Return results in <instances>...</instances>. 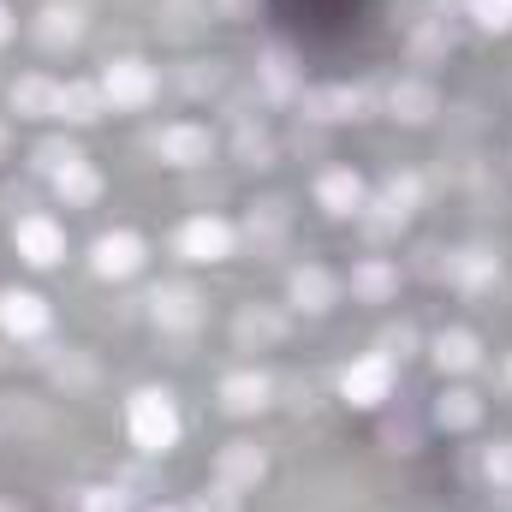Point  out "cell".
Masks as SVG:
<instances>
[{"label":"cell","mask_w":512,"mask_h":512,"mask_svg":"<svg viewBox=\"0 0 512 512\" xmlns=\"http://www.w3.org/2000/svg\"><path fill=\"white\" fill-rule=\"evenodd\" d=\"M126 429L131 441L143 447V453H167V447H179V405H173V393H161V387H137L126 405Z\"/></svg>","instance_id":"1"},{"label":"cell","mask_w":512,"mask_h":512,"mask_svg":"<svg viewBox=\"0 0 512 512\" xmlns=\"http://www.w3.org/2000/svg\"><path fill=\"white\" fill-rule=\"evenodd\" d=\"M203 316H209V298H203L197 286L167 280V286L149 292V322H155L161 334H191V328H203Z\"/></svg>","instance_id":"2"},{"label":"cell","mask_w":512,"mask_h":512,"mask_svg":"<svg viewBox=\"0 0 512 512\" xmlns=\"http://www.w3.org/2000/svg\"><path fill=\"white\" fill-rule=\"evenodd\" d=\"M239 245V233L221 221V215H191L179 233H173V251L185 256V262H227Z\"/></svg>","instance_id":"3"},{"label":"cell","mask_w":512,"mask_h":512,"mask_svg":"<svg viewBox=\"0 0 512 512\" xmlns=\"http://www.w3.org/2000/svg\"><path fill=\"white\" fill-rule=\"evenodd\" d=\"M102 96H108V108H149L155 102V90H161V78H155V66H143V60H114L102 78Z\"/></svg>","instance_id":"4"},{"label":"cell","mask_w":512,"mask_h":512,"mask_svg":"<svg viewBox=\"0 0 512 512\" xmlns=\"http://www.w3.org/2000/svg\"><path fill=\"white\" fill-rule=\"evenodd\" d=\"M387 393H393V358L387 352H370V358H358V364H346V376H340V399L346 405H382Z\"/></svg>","instance_id":"5"},{"label":"cell","mask_w":512,"mask_h":512,"mask_svg":"<svg viewBox=\"0 0 512 512\" xmlns=\"http://www.w3.org/2000/svg\"><path fill=\"white\" fill-rule=\"evenodd\" d=\"M12 245H18V256H24L30 268H54V262L66 256V233H60V221H48V215H18V221H12Z\"/></svg>","instance_id":"6"},{"label":"cell","mask_w":512,"mask_h":512,"mask_svg":"<svg viewBox=\"0 0 512 512\" xmlns=\"http://www.w3.org/2000/svg\"><path fill=\"white\" fill-rule=\"evenodd\" d=\"M155 155L167 161V167H203V161H215V131L209 126H161L155 131Z\"/></svg>","instance_id":"7"},{"label":"cell","mask_w":512,"mask_h":512,"mask_svg":"<svg viewBox=\"0 0 512 512\" xmlns=\"http://www.w3.org/2000/svg\"><path fill=\"white\" fill-rule=\"evenodd\" d=\"M298 102H304V114H310V120L340 126V120H364L370 90H358V84H322V90H304Z\"/></svg>","instance_id":"8"},{"label":"cell","mask_w":512,"mask_h":512,"mask_svg":"<svg viewBox=\"0 0 512 512\" xmlns=\"http://www.w3.org/2000/svg\"><path fill=\"white\" fill-rule=\"evenodd\" d=\"M417 203H423V179H417V173H387L382 191H376V221H370V233H393L399 221H411Z\"/></svg>","instance_id":"9"},{"label":"cell","mask_w":512,"mask_h":512,"mask_svg":"<svg viewBox=\"0 0 512 512\" xmlns=\"http://www.w3.org/2000/svg\"><path fill=\"white\" fill-rule=\"evenodd\" d=\"M0 334H12V340H42V334H48V304H42L36 292L6 286V292H0Z\"/></svg>","instance_id":"10"},{"label":"cell","mask_w":512,"mask_h":512,"mask_svg":"<svg viewBox=\"0 0 512 512\" xmlns=\"http://www.w3.org/2000/svg\"><path fill=\"white\" fill-rule=\"evenodd\" d=\"M262 471H268V459H262L256 441H227V447L215 453V483H227V489H239V495L262 483Z\"/></svg>","instance_id":"11"},{"label":"cell","mask_w":512,"mask_h":512,"mask_svg":"<svg viewBox=\"0 0 512 512\" xmlns=\"http://www.w3.org/2000/svg\"><path fill=\"white\" fill-rule=\"evenodd\" d=\"M292 304H298L304 316H328V310L340 304V280H334L322 262H304V268H292Z\"/></svg>","instance_id":"12"},{"label":"cell","mask_w":512,"mask_h":512,"mask_svg":"<svg viewBox=\"0 0 512 512\" xmlns=\"http://www.w3.org/2000/svg\"><path fill=\"white\" fill-rule=\"evenodd\" d=\"M90 268L102 274V280H126L143 268V239L137 233H102L96 239V251H90Z\"/></svg>","instance_id":"13"},{"label":"cell","mask_w":512,"mask_h":512,"mask_svg":"<svg viewBox=\"0 0 512 512\" xmlns=\"http://www.w3.org/2000/svg\"><path fill=\"white\" fill-rule=\"evenodd\" d=\"M447 280H453L459 292H489V286L501 280V256L483 251V245H465V251L447 256Z\"/></svg>","instance_id":"14"},{"label":"cell","mask_w":512,"mask_h":512,"mask_svg":"<svg viewBox=\"0 0 512 512\" xmlns=\"http://www.w3.org/2000/svg\"><path fill=\"white\" fill-rule=\"evenodd\" d=\"M221 405H227L233 417H256V411L274 405V382H268L262 370H233V376L221 382Z\"/></svg>","instance_id":"15"},{"label":"cell","mask_w":512,"mask_h":512,"mask_svg":"<svg viewBox=\"0 0 512 512\" xmlns=\"http://www.w3.org/2000/svg\"><path fill=\"white\" fill-rule=\"evenodd\" d=\"M435 108H441V96H435V84H423V78H399V84L387 90V114L405 120V126H429Z\"/></svg>","instance_id":"16"},{"label":"cell","mask_w":512,"mask_h":512,"mask_svg":"<svg viewBox=\"0 0 512 512\" xmlns=\"http://www.w3.org/2000/svg\"><path fill=\"white\" fill-rule=\"evenodd\" d=\"M316 203H322L334 221L364 215V179H358L352 167H334V173H322V179H316Z\"/></svg>","instance_id":"17"},{"label":"cell","mask_w":512,"mask_h":512,"mask_svg":"<svg viewBox=\"0 0 512 512\" xmlns=\"http://www.w3.org/2000/svg\"><path fill=\"white\" fill-rule=\"evenodd\" d=\"M346 286H352L358 304H387V298L399 292V268H393L387 256H364V262H352Z\"/></svg>","instance_id":"18"},{"label":"cell","mask_w":512,"mask_h":512,"mask_svg":"<svg viewBox=\"0 0 512 512\" xmlns=\"http://www.w3.org/2000/svg\"><path fill=\"white\" fill-rule=\"evenodd\" d=\"M429 358H435V370H441V376H465V370H477V364H483V346H477V334H471V328H447V334H435Z\"/></svg>","instance_id":"19"},{"label":"cell","mask_w":512,"mask_h":512,"mask_svg":"<svg viewBox=\"0 0 512 512\" xmlns=\"http://www.w3.org/2000/svg\"><path fill=\"white\" fill-rule=\"evenodd\" d=\"M12 108H18L24 120H54V114H60V84L42 78V72H30V78L12 84Z\"/></svg>","instance_id":"20"},{"label":"cell","mask_w":512,"mask_h":512,"mask_svg":"<svg viewBox=\"0 0 512 512\" xmlns=\"http://www.w3.org/2000/svg\"><path fill=\"white\" fill-rule=\"evenodd\" d=\"M102 114H108V96H102V84H84V78L60 84V114H54V120L90 126V120H102Z\"/></svg>","instance_id":"21"},{"label":"cell","mask_w":512,"mask_h":512,"mask_svg":"<svg viewBox=\"0 0 512 512\" xmlns=\"http://www.w3.org/2000/svg\"><path fill=\"white\" fill-rule=\"evenodd\" d=\"M54 197H60L66 209H90V203L102 197V173H96L90 161H72V167L54 173Z\"/></svg>","instance_id":"22"},{"label":"cell","mask_w":512,"mask_h":512,"mask_svg":"<svg viewBox=\"0 0 512 512\" xmlns=\"http://www.w3.org/2000/svg\"><path fill=\"white\" fill-rule=\"evenodd\" d=\"M256 78H262V90H268L274 102H286V96H304V90H298V66H292V54H286V48H262V60H256Z\"/></svg>","instance_id":"23"},{"label":"cell","mask_w":512,"mask_h":512,"mask_svg":"<svg viewBox=\"0 0 512 512\" xmlns=\"http://www.w3.org/2000/svg\"><path fill=\"white\" fill-rule=\"evenodd\" d=\"M36 36H42V48H72V42L84 36V12H78V6H42Z\"/></svg>","instance_id":"24"},{"label":"cell","mask_w":512,"mask_h":512,"mask_svg":"<svg viewBox=\"0 0 512 512\" xmlns=\"http://www.w3.org/2000/svg\"><path fill=\"white\" fill-rule=\"evenodd\" d=\"M435 423L453 429V435H459V429H477V423H483V399L465 393V387H447V393L435 399Z\"/></svg>","instance_id":"25"},{"label":"cell","mask_w":512,"mask_h":512,"mask_svg":"<svg viewBox=\"0 0 512 512\" xmlns=\"http://www.w3.org/2000/svg\"><path fill=\"white\" fill-rule=\"evenodd\" d=\"M280 334H286V322L268 316V310H256V304H245V310L233 316V340H239L245 352H251V346H274Z\"/></svg>","instance_id":"26"},{"label":"cell","mask_w":512,"mask_h":512,"mask_svg":"<svg viewBox=\"0 0 512 512\" xmlns=\"http://www.w3.org/2000/svg\"><path fill=\"white\" fill-rule=\"evenodd\" d=\"M72 161H84L72 137H42V143L30 149V167H36V173H48V179H54L60 167H72Z\"/></svg>","instance_id":"27"},{"label":"cell","mask_w":512,"mask_h":512,"mask_svg":"<svg viewBox=\"0 0 512 512\" xmlns=\"http://www.w3.org/2000/svg\"><path fill=\"white\" fill-rule=\"evenodd\" d=\"M239 161L245 167H274V137L262 126H239Z\"/></svg>","instance_id":"28"},{"label":"cell","mask_w":512,"mask_h":512,"mask_svg":"<svg viewBox=\"0 0 512 512\" xmlns=\"http://www.w3.org/2000/svg\"><path fill=\"white\" fill-rule=\"evenodd\" d=\"M465 12L477 18V30H512V0H471Z\"/></svg>","instance_id":"29"},{"label":"cell","mask_w":512,"mask_h":512,"mask_svg":"<svg viewBox=\"0 0 512 512\" xmlns=\"http://www.w3.org/2000/svg\"><path fill=\"white\" fill-rule=\"evenodd\" d=\"M78 512H131V495L120 489V483H108V489H84Z\"/></svg>","instance_id":"30"},{"label":"cell","mask_w":512,"mask_h":512,"mask_svg":"<svg viewBox=\"0 0 512 512\" xmlns=\"http://www.w3.org/2000/svg\"><path fill=\"white\" fill-rule=\"evenodd\" d=\"M483 471H489L495 489H512V441H495V447L483 453Z\"/></svg>","instance_id":"31"},{"label":"cell","mask_w":512,"mask_h":512,"mask_svg":"<svg viewBox=\"0 0 512 512\" xmlns=\"http://www.w3.org/2000/svg\"><path fill=\"white\" fill-rule=\"evenodd\" d=\"M411 48H417V60H429V54H447V48H453V30H447V18H435L429 30H417V42H411Z\"/></svg>","instance_id":"32"},{"label":"cell","mask_w":512,"mask_h":512,"mask_svg":"<svg viewBox=\"0 0 512 512\" xmlns=\"http://www.w3.org/2000/svg\"><path fill=\"white\" fill-rule=\"evenodd\" d=\"M191 512H239V489H227V483H209V489L191 501Z\"/></svg>","instance_id":"33"},{"label":"cell","mask_w":512,"mask_h":512,"mask_svg":"<svg viewBox=\"0 0 512 512\" xmlns=\"http://www.w3.org/2000/svg\"><path fill=\"white\" fill-rule=\"evenodd\" d=\"M411 346H417V328H411V322H393V328L382 334V352H387V358H405Z\"/></svg>","instance_id":"34"},{"label":"cell","mask_w":512,"mask_h":512,"mask_svg":"<svg viewBox=\"0 0 512 512\" xmlns=\"http://www.w3.org/2000/svg\"><path fill=\"white\" fill-rule=\"evenodd\" d=\"M6 36H12V12L0 6V42H6Z\"/></svg>","instance_id":"35"},{"label":"cell","mask_w":512,"mask_h":512,"mask_svg":"<svg viewBox=\"0 0 512 512\" xmlns=\"http://www.w3.org/2000/svg\"><path fill=\"white\" fill-rule=\"evenodd\" d=\"M0 512H24V507H18V501H0Z\"/></svg>","instance_id":"36"},{"label":"cell","mask_w":512,"mask_h":512,"mask_svg":"<svg viewBox=\"0 0 512 512\" xmlns=\"http://www.w3.org/2000/svg\"><path fill=\"white\" fill-rule=\"evenodd\" d=\"M0 155H6V126H0Z\"/></svg>","instance_id":"37"},{"label":"cell","mask_w":512,"mask_h":512,"mask_svg":"<svg viewBox=\"0 0 512 512\" xmlns=\"http://www.w3.org/2000/svg\"><path fill=\"white\" fill-rule=\"evenodd\" d=\"M441 6H459V0H441ZM465 6H471V0H465Z\"/></svg>","instance_id":"38"},{"label":"cell","mask_w":512,"mask_h":512,"mask_svg":"<svg viewBox=\"0 0 512 512\" xmlns=\"http://www.w3.org/2000/svg\"><path fill=\"white\" fill-rule=\"evenodd\" d=\"M155 512H179V507H155Z\"/></svg>","instance_id":"39"}]
</instances>
